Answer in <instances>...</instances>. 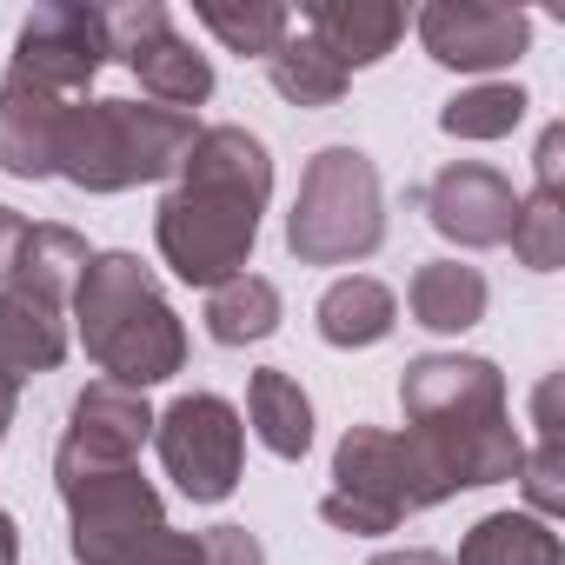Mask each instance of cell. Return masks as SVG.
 <instances>
[{"label":"cell","instance_id":"7c38bea8","mask_svg":"<svg viewBox=\"0 0 565 565\" xmlns=\"http://www.w3.org/2000/svg\"><path fill=\"white\" fill-rule=\"evenodd\" d=\"M147 439V406H134L127 393H114V386H100V393H87L81 399V413H74V439H67V459L61 466H120L134 446Z\"/></svg>","mask_w":565,"mask_h":565},{"label":"cell","instance_id":"7a4b0ae2","mask_svg":"<svg viewBox=\"0 0 565 565\" xmlns=\"http://www.w3.org/2000/svg\"><path fill=\"white\" fill-rule=\"evenodd\" d=\"M193 140H200L193 120L173 107L94 100V107H67L54 167L81 186H134V180H160L167 167H180L193 153Z\"/></svg>","mask_w":565,"mask_h":565},{"label":"cell","instance_id":"8fae6325","mask_svg":"<svg viewBox=\"0 0 565 565\" xmlns=\"http://www.w3.org/2000/svg\"><path fill=\"white\" fill-rule=\"evenodd\" d=\"M433 220L459 239H505L512 233V193L486 167H452L433 186Z\"/></svg>","mask_w":565,"mask_h":565},{"label":"cell","instance_id":"277c9868","mask_svg":"<svg viewBox=\"0 0 565 565\" xmlns=\"http://www.w3.org/2000/svg\"><path fill=\"white\" fill-rule=\"evenodd\" d=\"M380 246V186L366 153L333 147L313 160L307 193L294 206V253L307 259H347V253H373Z\"/></svg>","mask_w":565,"mask_h":565},{"label":"cell","instance_id":"603a6c76","mask_svg":"<svg viewBox=\"0 0 565 565\" xmlns=\"http://www.w3.org/2000/svg\"><path fill=\"white\" fill-rule=\"evenodd\" d=\"M380 565H439V558H426V552H413V558H380Z\"/></svg>","mask_w":565,"mask_h":565},{"label":"cell","instance_id":"4fadbf2b","mask_svg":"<svg viewBox=\"0 0 565 565\" xmlns=\"http://www.w3.org/2000/svg\"><path fill=\"white\" fill-rule=\"evenodd\" d=\"M253 426H259V439H266L279 459L307 452V439H313L307 393H300L287 373H259V380H253Z\"/></svg>","mask_w":565,"mask_h":565},{"label":"cell","instance_id":"6da1fadb","mask_svg":"<svg viewBox=\"0 0 565 565\" xmlns=\"http://www.w3.org/2000/svg\"><path fill=\"white\" fill-rule=\"evenodd\" d=\"M266 147L239 127H213L193 140L186 153V186L160 206V253L173 259L180 279H226L259 226V200H266Z\"/></svg>","mask_w":565,"mask_h":565},{"label":"cell","instance_id":"44dd1931","mask_svg":"<svg viewBox=\"0 0 565 565\" xmlns=\"http://www.w3.org/2000/svg\"><path fill=\"white\" fill-rule=\"evenodd\" d=\"M21 246H28V226H21L8 206H0V273L14 266V253H21Z\"/></svg>","mask_w":565,"mask_h":565},{"label":"cell","instance_id":"52a82bcc","mask_svg":"<svg viewBox=\"0 0 565 565\" xmlns=\"http://www.w3.org/2000/svg\"><path fill=\"white\" fill-rule=\"evenodd\" d=\"M107 54V28L94 8H41L28 28H21V47H14V74H28L34 87L47 94H74L94 81Z\"/></svg>","mask_w":565,"mask_h":565},{"label":"cell","instance_id":"2e32d148","mask_svg":"<svg viewBox=\"0 0 565 565\" xmlns=\"http://www.w3.org/2000/svg\"><path fill=\"white\" fill-rule=\"evenodd\" d=\"M206 320H213V340H259V333H273V320H279V294L266 287V279H233V287H220L213 294V307H206Z\"/></svg>","mask_w":565,"mask_h":565},{"label":"cell","instance_id":"7402d4cb","mask_svg":"<svg viewBox=\"0 0 565 565\" xmlns=\"http://www.w3.org/2000/svg\"><path fill=\"white\" fill-rule=\"evenodd\" d=\"M0 565H14V532H8V519H0Z\"/></svg>","mask_w":565,"mask_h":565},{"label":"cell","instance_id":"d6986e66","mask_svg":"<svg viewBox=\"0 0 565 565\" xmlns=\"http://www.w3.org/2000/svg\"><path fill=\"white\" fill-rule=\"evenodd\" d=\"M519 107L525 100L512 87H479V94H466V100L446 107V134H505L519 120Z\"/></svg>","mask_w":565,"mask_h":565},{"label":"cell","instance_id":"ffe728a7","mask_svg":"<svg viewBox=\"0 0 565 565\" xmlns=\"http://www.w3.org/2000/svg\"><path fill=\"white\" fill-rule=\"evenodd\" d=\"M200 558H206V565H259V545H253L239 525H220V532L200 545Z\"/></svg>","mask_w":565,"mask_h":565},{"label":"cell","instance_id":"ac0fdd59","mask_svg":"<svg viewBox=\"0 0 565 565\" xmlns=\"http://www.w3.org/2000/svg\"><path fill=\"white\" fill-rule=\"evenodd\" d=\"M200 21H206L226 47H239V54H273L279 41L294 34V14H287V8H253V14H233V8H200Z\"/></svg>","mask_w":565,"mask_h":565},{"label":"cell","instance_id":"30bf717a","mask_svg":"<svg viewBox=\"0 0 565 565\" xmlns=\"http://www.w3.org/2000/svg\"><path fill=\"white\" fill-rule=\"evenodd\" d=\"M406 34V14L399 8H307V41L347 74V67H366V61H380L393 41Z\"/></svg>","mask_w":565,"mask_h":565},{"label":"cell","instance_id":"5b68a950","mask_svg":"<svg viewBox=\"0 0 565 565\" xmlns=\"http://www.w3.org/2000/svg\"><path fill=\"white\" fill-rule=\"evenodd\" d=\"M100 28H107V54H120L140 74V87L153 100H167L173 114L213 94V67L173 34L167 8H153V0L147 8H120V14H100Z\"/></svg>","mask_w":565,"mask_h":565},{"label":"cell","instance_id":"3957f363","mask_svg":"<svg viewBox=\"0 0 565 565\" xmlns=\"http://www.w3.org/2000/svg\"><path fill=\"white\" fill-rule=\"evenodd\" d=\"M81 327H87L94 360L107 373H120L127 386L167 380L180 366V327L160 307V294L147 287L140 259H127V253H107V259L87 266V279H81Z\"/></svg>","mask_w":565,"mask_h":565},{"label":"cell","instance_id":"5bb4252c","mask_svg":"<svg viewBox=\"0 0 565 565\" xmlns=\"http://www.w3.org/2000/svg\"><path fill=\"white\" fill-rule=\"evenodd\" d=\"M266 67H273V87L287 94V100H300V107H327V100H340V87H347V74H340L307 34H287V41L266 54Z\"/></svg>","mask_w":565,"mask_h":565},{"label":"cell","instance_id":"ba28073f","mask_svg":"<svg viewBox=\"0 0 565 565\" xmlns=\"http://www.w3.org/2000/svg\"><path fill=\"white\" fill-rule=\"evenodd\" d=\"M419 34H426V47H433V61H446V67H499V61H512L519 47H525V21L512 14V8H426L419 14Z\"/></svg>","mask_w":565,"mask_h":565},{"label":"cell","instance_id":"8992f818","mask_svg":"<svg viewBox=\"0 0 565 565\" xmlns=\"http://www.w3.org/2000/svg\"><path fill=\"white\" fill-rule=\"evenodd\" d=\"M160 459L180 479V492L226 499L233 492V472H239V419H233V406L213 399V393L180 399L167 413V426H160Z\"/></svg>","mask_w":565,"mask_h":565},{"label":"cell","instance_id":"e0dca14e","mask_svg":"<svg viewBox=\"0 0 565 565\" xmlns=\"http://www.w3.org/2000/svg\"><path fill=\"white\" fill-rule=\"evenodd\" d=\"M479 300H486V287H479V273H466V266H433V273H419V287H413V307H419L426 327H466L479 313Z\"/></svg>","mask_w":565,"mask_h":565},{"label":"cell","instance_id":"9c48e42d","mask_svg":"<svg viewBox=\"0 0 565 565\" xmlns=\"http://www.w3.org/2000/svg\"><path fill=\"white\" fill-rule=\"evenodd\" d=\"M61 120L67 107L34 87L28 74H8V87H0V167L8 173H54V140H61Z\"/></svg>","mask_w":565,"mask_h":565},{"label":"cell","instance_id":"9a60e30c","mask_svg":"<svg viewBox=\"0 0 565 565\" xmlns=\"http://www.w3.org/2000/svg\"><path fill=\"white\" fill-rule=\"evenodd\" d=\"M393 327V300L373 287V279H347V287H333L320 300V333L333 347H366Z\"/></svg>","mask_w":565,"mask_h":565}]
</instances>
